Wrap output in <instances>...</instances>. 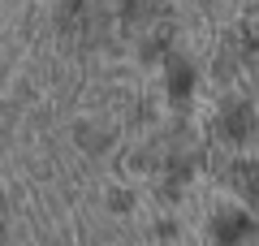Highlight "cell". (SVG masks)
Masks as SVG:
<instances>
[{"label":"cell","instance_id":"cell-4","mask_svg":"<svg viewBox=\"0 0 259 246\" xmlns=\"http://www.w3.org/2000/svg\"><path fill=\"white\" fill-rule=\"evenodd\" d=\"M190 87H194V73L186 69V61H168V95L182 100V95H190Z\"/></svg>","mask_w":259,"mask_h":246},{"label":"cell","instance_id":"cell-1","mask_svg":"<svg viewBox=\"0 0 259 246\" xmlns=\"http://www.w3.org/2000/svg\"><path fill=\"white\" fill-rule=\"evenodd\" d=\"M250 134H255V112H250L246 104H229V108L221 112V138H229V143H246Z\"/></svg>","mask_w":259,"mask_h":246},{"label":"cell","instance_id":"cell-2","mask_svg":"<svg viewBox=\"0 0 259 246\" xmlns=\"http://www.w3.org/2000/svg\"><path fill=\"white\" fill-rule=\"evenodd\" d=\"M229 186H233L246 203H259V164H255V160H238V164L229 169Z\"/></svg>","mask_w":259,"mask_h":246},{"label":"cell","instance_id":"cell-3","mask_svg":"<svg viewBox=\"0 0 259 246\" xmlns=\"http://www.w3.org/2000/svg\"><path fill=\"white\" fill-rule=\"evenodd\" d=\"M246 237H255V225H250L242 212H225V216L216 220V242L238 246V242H246Z\"/></svg>","mask_w":259,"mask_h":246}]
</instances>
